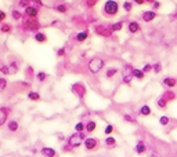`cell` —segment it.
I'll return each instance as SVG.
<instances>
[{
  "instance_id": "ffe728a7",
  "label": "cell",
  "mask_w": 177,
  "mask_h": 157,
  "mask_svg": "<svg viewBox=\"0 0 177 157\" xmlns=\"http://www.w3.org/2000/svg\"><path fill=\"white\" fill-rule=\"evenodd\" d=\"M132 76H133V79H136V80H140V81L145 79V73L141 70V69H138V68H133Z\"/></svg>"
},
{
  "instance_id": "9c48e42d",
  "label": "cell",
  "mask_w": 177,
  "mask_h": 157,
  "mask_svg": "<svg viewBox=\"0 0 177 157\" xmlns=\"http://www.w3.org/2000/svg\"><path fill=\"white\" fill-rule=\"evenodd\" d=\"M156 17H158V12L154 11V10H147V11H143V12H141V19H143L145 24H150V22H152Z\"/></svg>"
},
{
  "instance_id": "cb8c5ba5",
  "label": "cell",
  "mask_w": 177,
  "mask_h": 157,
  "mask_svg": "<svg viewBox=\"0 0 177 157\" xmlns=\"http://www.w3.org/2000/svg\"><path fill=\"white\" fill-rule=\"evenodd\" d=\"M27 28L28 29H30V30H33V32H36V30H39V28H40V25H39V22L36 21V19H30V21H28L27 22Z\"/></svg>"
},
{
  "instance_id": "f6af8a7d",
  "label": "cell",
  "mask_w": 177,
  "mask_h": 157,
  "mask_svg": "<svg viewBox=\"0 0 177 157\" xmlns=\"http://www.w3.org/2000/svg\"><path fill=\"white\" fill-rule=\"evenodd\" d=\"M12 17H14V19H19V18H21V14H19L18 11H12Z\"/></svg>"
},
{
  "instance_id": "d6986e66",
  "label": "cell",
  "mask_w": 177,
  "mask_h": 157,
  "mask_svg": "<svg viewBox=\"0 0 177 157\" xmlns=\"http://www.w3.org/2000/svg\"><path fill=\"white\" fill-rule=\"evenodd\" d=\"M25 14L29 18H36L37 14H39V10H37V7L28 6V7H25Z\"/></svg>"
},
{
  "instance_id": "7402d4cb",
  "label": "cell",
  "mask_w": 177,
  "mask_h": 157,
  "mask_svg": "<svg viewBox=\"0 0 177 157\" xmlns=\"http://www.w3.org/2000/svg\"><path fill=\"white\" fill-rule=\"evenodd\" d=\"M162 97H165L166 99H168V102H173V101H176L177 94L173 91V90H166V91L162 94Z\"/></svg>"
},
{
  "instance_id": "484cf974",
  "label": "cell",
  "mask_w": 177,
  "mask_h": 157,
  "mask_svg": "<svg viewBox=\"0 0 177 157\" xmlns=\"http://www.w3.org/2000/svg\"><path fill=\"white\" fill-rule=\"evenodd\" d=\"M123 26H125V22L120 19V21H116V22H114V24H111V29H112V32H120V30L123 29Z\"/></svg>"
},
{
  "instance_id": "681fc988",
  "label": "cell",
  "mask_w": 177,
  "mask_h": 157,
  "mask_svg": "<svg viewBox=\"0 0 177 157\" xmlns=\"http://www.w3.org/2000/svg\"><path fill=\"white\" fill-rule=\"evenodd\" d=\"M155 0H145V3H154Z\"/></svg>"
},
{
  "instance_id": "44dd1931",
  "label": "cell",
  "mask_w": 177,
  "mask_h": 157,
  "mask_svg": "<svg viewBox=\"0 0 177 157\" xmlns=\"http://www.w3.org/2000/svg\"><path fill=\"white\" fill-rule=\"evenodd\" d=\"M122 120L125 123H127V124H137V119H136L133 114H130V113H123L122 116Z\"/></svg>"
},
{
  "instance_id": "30bf717a",
  "label": "cell",
  "mask_w": 177,
  "mask_h": 157,
  "mask_svg": "<svg viewBox=\"0 0 177 157\" xmlns=\"http://www.w3.org/2000/svg\"><path fill=\"white\" fill-rule=\"evenodd\" d=\"M162 86L165 87L166 90H173L174 87L177 86V79L172 76H166L162 79Z\"/></svg>"
},
{
  "instance_id": "2e32d148",
  "label": "cell",
  "mask_w": 177,
  "mask_h": 157,
  "mask_svg": "<svg viewBox=\"0 0 177 157\" xmlns=\"http://www.w3.org/2000/svg\"><path fill=\"white\" fill-rule=\"evenodd\" d=\"M138 114L141 117H148V116L152 114V109H151L150 105H141L140 109H138Z\"/></svg>"
},
{
  "instance_id": "e0dca14e",
  "label": "cell",
  "mask_w": 177,
  "mask_h": 157,
  "mask_svg": "<svg viewBox=\"0 0 177 157\" xmlns=\"http://www.w3.org/2000/svg\"><path fill=\"white\" fill-rule=\"evenodd\" d=\"M168 106H169V102H168V99H166L165 97H161L156 99V108H158L159 110H166L168 109Z\"/></svg>"
},
{
  "instance_id": "1f68e13d",
  "label": "cell",
  "mask_w": 177,
  "mask_h": 157,
  "mask_svg": "<svg viewBox=\"0 0 177 157\" xmlns=\"http://www.w3.org/2000/svg\"><path fill=\"white\" fill-rule=\"evenodd\" d=\"M28 98H29L30 101H39L40 94H39V92H35V91H30L29 94H28Z\"/></svg>"
},
{
  "instance_id": "7c38bea8",
  "label": "cell",
  "mask_w": 177,
  "mask_h": 157,
  "mask_svg": "<svg viewBox=\"0 0 177 157\" xmlns=\"http://www.w3.org/2000/svg\"><path fill=\"white\" fill-rule=\"evenodd\" d=\"M118 73H119V68H116V66H109V68H107V70H105L104 77L107 80H111V79H114Z\"/></svg>"
},
{
  "instance_id": "60d3db41",
  "label": "cell",
  "mask_w": 177,
  "mask_h": 157,
  "mask_svg": "<svg viewBox=\"0 0 177 157\" xmlns=\"http://www.w3.org/2000/svg\"><path fill=\"white\" fill-rule=\"evenodd\" d=\"M10 30H11V26H10V25H3V26H2V32L9 33Z\"/></svg>"
},
{
  "instance_id": "7dc6e473",
  "label": "cell",
  "mask_w": 177,
  "mask_h": 157,
  "mask_svg": "<svg viewBox=\"0 0 177 157\" xmlns=\"http://www.w3.org/2000/svg\"><path fill=\"white\" fill-rule=\"evenodd\" d=\"M4 18H6V12L0 11V22H2V21H4Z\"/></svg>"
},
{
  "instance_id": "4fadbf2b",
  "label": "cell",
  "mask_w": 177,
  "mask_h": 157,
  "mask_svg": "<svg viewBox=\"0 0 177 157\" xmlns=\"http://www.w3.org/2000/svg\"><path fill=\"white\" fill-rule=\"evenodd\" d=\"M40 154H42V156H44V157H58L55 149L48 148V146H44V148L40 149Z\"/></svg>"
},
{
  "instance_id": "bcb514c9",
  "label": "cell",
  "mask_w": 177,
  "mask_h": 157,
  "mask_svg": "<svg viewBox=\"0 0 177 157\" xmlns=\"http://www.w3.org/2000/svg\"><path fill=\"white\" fill-rule=\"evenodd\" d=\"M0 70L3 72V73H6V74H9V73H10V69L7 68V66H2V68H0Z\"/></svg>"
},
{
  "instance_id": "f35d334b",
  "label": "cell",
  "mask_w": 177,
  "mask_h": 157,
  "mask_svg": "<svg viewBox=\"0 0 177 157\" xmlns=\"http://www.w3.org/2000/svg\"><path fill=\"white\" fill-rule=\"evenodd\" d=\"M6 86H7V81L4 80V79H2V77H0V91H3V90L6 88Z\"/></svg>"
},
{
  "instance_id": "d6a6232c",
  "label": "cell",
  "mask_w": 177,
  "mask_h": 157,
  "mask_svg": "<svg viewBox=\"0 0 177 157\" xmlns=\"http://www.w3.org/2000/svg\"><path fill=\"white\" fill-rule=\"evenodd\" d=\"M75 132H86V131H84V123L83 121H79L75 124Z\"/></svg>"
},
{
  "instance_id": "d590c367",
  "label": "cell",
  "mask_w": 177,
  "mask_h": 157,
  "mask_svg": "<svg viewBox=\"0 0 177 157\" xmlns=\"http://www.w3.org/2000/svg\"><path fill=\"white\" fill-rule=\"evenodd\" d=\"M123 10H125L126 12L132 11V10H133V3H132V2H125V3H123Z\"/></svg>"
},
{
  "instance_id": "ee69618b",
  "label": "cell",
  "mask_w": 177,
  "mask_h": 157,
  "mask_svg": "<svg viewBox=\"0 0 177 157\" xmlns=\"http://www.w3.org/2000/svg\"><path fill=\"white\" fill-rule=\"evenodd\" d=\"M133 3L137 6H143V4H145V0H133Z\"/></svg>"
},
{
  "instance_id": "d4e9b609",
  "label": "cell",
  "mask_w": 177,
  "mask_h": 157,
  "mask_svg": "<svg viewBox=\"0 0 177 157\" xmlns=\"http://www.w3.org/2000/svg\"><path fill=\"white\" fill-rule=\"evenodd\" d=\"M172 121H173V119H170V117H169V116H166V114H163V116H161V117H159V124L162 125V127H169Z\"/></svg>"
},
{
  "instance_id": "8fae6325",
  "label": "cell",
  "mask_w": 177,
  "mask_h": 157,
  "mask_svg": "<svg viewBox=\"0 0 177 157\" xmlns=\"http://www.w3.org/2000/svg\"><path fill=\"white\" fill-rule=\"evenodd\" d=\"M89 36H90V30L83 29L75 35V40H76V43H84L87 39H89Z\"/></svg>"
},
{
  "instance_id": "ac0fdd59",
  "label": "cell",
  "mask_w": 177,
  "mask_h": 157,
  "mask_svg": "<svg viewBox=\"0 0 177 157\" xmlns=\"http://www.w3.org/2000/svg\"><path fill=\"white\" fill-rule=\"evenodd\" d=\"M104 146L107 149H114V148H116V146H118V142H116V139H115L114 136L109 135V136H107V138L104 139Z\"/></svg>"
},
{
  "instance_id": "5b68a950",
  "label": "cell",
  "mask_w": 177,
  "mask_h": 157,
  "mask_svg": "<svg viewBox=\"0 0 177 157\" xmlns=\"http://www.w3.org/2000/svg\"><path fill=\"white\" fill-rule=\"evenodd\" d=\"M83 146L87 152H94L98 149L100 146V139L98 138H94V136H87L86 139L83 141Z\"/></svg>"
},
{
  "instance_id": "ab89813d",
  "label": "cell",
  "mask_w": 177,
  "mask_h": 157,
  "mask_svg": "<svg viewBox=\"0 0 177 157\" xmlns=\"http://www.w3.org/2000/svg\"><path fill=\"white\" fill-rule=\"evenodd\" d=\"M65 53H66V48L62 47V48H60V50L57 51V55L58 56H64V55H65Z\"/></svg>"
},
{
  "instance_id": "3957f363",
  "label": "cell",
  "mask_w": 177,
  "mask_h": 157,
  "mask_svg": "<svg viewBox=\"0 0 177 157\" xmlns=\"http://www.w3.org/2000/svg\"><path fill=\"white\" fill-rule=\"evenodd\" d=\"M118 12H119V4H118V2H115V0H107L104 3L102 14H104L105 17L112 18V17H115Z\"/></svg>"
},
{
  "instance_id": "7a4b0ae2",
  "label": "cell",
  "mask_w": 177,
  "mask_h": 157,
  "mask_svg": "<svg viewBox=\"0 0 177 157\" xmlns=\"http://www.w3.org/2000/svg\"><path fill=\"white\" fill-rule=\"evenodd\" d=\"M87 138V134L86 132H73L72 135L68 136L66 139V143L72 149H78L83 145V141Z\"/></svg>"
},
{
  "instance_id": "8d00e7d4",
  "label": "cell",
  "mask_w": 177,
  "mask_h": 157,
  "mask_svg": "<svg viewBox=\"0 0 177 157\" xmlns=\"http://www.w3.org/2000/svg\"><path fill=\"white\" fill-rule=\"evenodd\" d=\"M98 3V0H86V2H84V4H86L87 7H89V9H91V7H94L96 6V4Z\"/></svg>"
},
{
  "instance_id": "9a60e30c",
  "label": "cell",
  "mask_w": 177,
  "mask_h": 157,
  "mask_svg": "<svg viewBox=\"0 0 177 157\" xmlns=\"http://www.w3.org/2000/svg\"><path fill=\"white\" fill-rule=\"evenodd\" d=\"M147 156L148 157H162V153H161V150L155 145H148Z\"/></svg>"
},
{
  "instance_id": "f546056e",
  "label": "cell",
  "mask_w": 177,
  "mask_h": 157,
  "mask_svg": "<svg viewBox=\"0 0 177 157\" xmlns=\"http://www.w3.org/2000/svg\"><path fill=\"white\" fill-rule=\"evenodd\" d=\"M7 127H9V130L11 131V132H15V131L18 130V123L15 121V120H11V121H9V124H7Z\"/></svg>"
},
{
  "instance_id": "e575fe53",
  "label": "cell",
  "mask_w": 177,
  "mask_h": 157,
  "mask_svg": "<svg viewBox=\"0 0 177 157\" xmlns=\"http://www.w3.org/2000/svg\"><path fill=\"white\" fill-rule=\"evenodd\" d=\"M141 70L144 72L145 74L151 73V72H152V63H144V66L141 68Z\"/></svg>"
},
{
  "instance_id": "c3c4849f",
  "label": "cell",
  "mask_w": 177,
  "mask_h": 157,
  "mask_svg": "<svg viewBox=\"0 0 177 157\" xmlns=\"http://www.w3.org/2000/svg\"><path fill=\"white\" fill-rule=\"evenodd\" d=\"M170 19H172V21H174V19H177V11H176V12H173V14L170 15Z\"/></svg>"
},
{
  "instance_id": "b9f144b4",
  "label": "cell",
  "mask_w": 177,
  "mask_h": 157,
  "mask_svg": "<svg viewBox=\"0 0 177 157\" xmlns=\"http://www.w3.org/2000/svg\"><path fill=\"white\" fill-rule=\"evenodd\" d=\"M159 7H161V3H159V2H156V0H155V2H154V3H152V10H154V11H155V10H158Z\"/></svg>"
},
{
  "instance_id": "f1b7e54d",
  "label": "cell",
  "mask_w": 177,
  "mask_h": 157,
  "mask_svg": "<svg viewBox=\"0 0 177 157\" xmlns=\"http://www.w3.org/2000/svg\"><path fill=\"white\" fill-rule=\"evenodd\" d=\"M133 81V76H132V73H125L122 76V83L123 84H130Z\"/></svg>"
},
{
  "instance_id": "4dcf8cb0",
  "label": "cell",
  "mask_w": 177,
  "mask_h": 157,
  "mask_svg": "<svg viewBox=\"0 0 177 157\" xmlns=\"http://www.w3.org/2000/svg\"><path fill=\"white\" fill-rule=\"evenodd\" d=\"M114 131H115V125L114 124H107V127L104 128V134L107 136L112 135V134H114Z\"/></svg>"
},
{
  "instance_id": "8992f818",
  "label": "cell",
  "mask_w": 177,
  "mask_h": 157,
  "mask_svg": "<svg viewBox=\"0 0 177 157\" xmlns=\"http://www.w3.org/2000/svg\"><path fill=\"white\" fill-rule=\"evenodd\" d=\"M71 90H72L73 95H75V97H78L79 99H83V98L86 97V94H87V88H86V86H84L83 83H75V84H72Z\"/></svg>"
},
{
  "instance_id": "ba28073f",
  "label": "cell",
  "mask_w": 177,
  "mask_h": 157,
  "mask_svg": "<svg viewBox=\"0 0 177 157\" xmlns=\"http://www.w3.org/2000/svg\"><path fill=\"white\" fill-rule=\"evenodd\" d=\"M126 28H127V32H129L130 35H137V33L141 32V25L138 24L137 21H134V19H130V21L127 22Z\"/></svg>"
},
{
  "instance_id": "603a6c76",
  "label": "cell",
  "mask_w": 177,
  "mask_h": 157,
  "mask_svg": "<svg viewBox=\"0 0 177 157\" xmlns=\"http://www.w3.org/2000/svg\"><path fill=\"white\" fill-rule=\"evenodd\" d=\"M9 117V109L6 108H0V127L3 124H6V120Z\"/></svg>"
},
{
  "instance_id": "74e56055",
  "label": "cell",
  "mask_w": 177,
  "mask_h": 157,
  "mask_svg": "<svg viewBox=\"0 0 177 157\" xmlns=\"http://www.w3.org/2000/svg\"><path fill=\"white\" fill-rule=\"evenodd\" d=\"M46 79H47V73H44V72H39L37 73V80L39 81H44Z\"/></svg>"
},
{
  "instance_id": "5bb4252c",
  "label": "cell",
  "mask_w": 177,
  "mask_h": 157,
  "mask_svg": "<svg viewBox=\"0 0 177 157\" xmlns=\"http://www.w3.org/2000/svg\"><path fill=\"white\" fill-rule=\"evenodd\" d=\"M96 130H97V121H94V120H87L84 123V131H86V134H93Z\"/></svg>"
},
{
  "instance_id": "52a82bcc",
  "label": "cell",
  "mask_w": 177,
  "mask_h": 157,
  "mask_svg": "<svg viewBox=\"0 0 177 157\" xmlns=\"http://www.w3.org/2000/svg\"><path fill=\"white\" fill-rule=\"evenodd\" d=\"M147 150H148V143L144 139H138L134 146V152L138 156H143V154H147Z\"/></svg>"
},
{
  "instance_id": "836d02e7",
  "label": "cell",
  "mask_w": 177,
  "mask_h": 157,
  "mask_svg": "<svg viewBox=\"0 0 177 157\" xmlns=\"http://www.w3.org/2000/svg\"><path fill=\"white\" fill-rule=\"evenodd\" d=\"M55 11L61 12V14H65V12L68 11V7H66L65 4H58V6H55Z\"/></svg>"
},
{
  "instance_id": "4316f807",
  "label": "cell",
  "mask_w": 177,
  "mask_h": 157,
  "mask_svg": "<svg viewBox=\"0 0 177 157\" xmlns=\"http://www.w3.org/2000/svg\"><path fill=\"white\" fill-rule=\"evenodd\" d=\"M35 40H36L37 43H40V44H43V43L47 42V36L43 32H36L35 33Z\"/></svg>"
},
{
  "instance_id": "6da1fadb",
  "label": "cell",
  "mask_w": 177,
  "mask_h": 157,
  "mask_svg": "<svg viewBox=\"0 0 177 157\" xmlns=\"http://www.w3.org/2000/svg\"><path fill=\"white\" fill-rule=\"evenodd\" d=\"M105 68V61L100 56H93L89 62H87V69L91 74H97Z\"/></svg>"
},
{
  "instance_id": "83f0119b",
  "label": "cell",
  "mask_w": 177,
  "mask_h": 157,
  "mask_svg": "<svg viewBox=\"0 0 177 157\" xmlns=\"http://www.w3.org/2000/svg\"><path fill=\"white\" fill-rule=\"evenodd\" d=\"M162 69H163V66H162V62H155V63H152V72L155 74H159L161 72H162Z\"/></svg>"
},
{
  "instance_id": "7bdbcfd3",
  "label": "cell",
  "mask_w": 177,
  "mask_h": 157,
  "mask_svg": "<svg viewBox=\"0 0 177 157\" xmlns=\"http://www.w3.org/2000/svg\"><path fill=\"white\" fill-rule=\"evenodd\" d=\"M72 150H73V149L71 148V146H69L68 143H66V145H64V146H62V152H72Z\"/></svg>"
},
{
  "instance_id": "277c9868",
  "label": "cell",
  "mask_w": 177,
  "mask_h": 157,
  "mask_svg": "<svg viewBox=\"0 0 177 157\" xmlns=\"http://www.w3.org/2000/svg\"><path fill=\"white\" fill-rule=\"evenodd\" d=\"M93 30L97 36L105 37V39L112 37V35H114V32H112V29H111V25H105V24H96L93 28Z\"/></svg>"
}]
</instances>
